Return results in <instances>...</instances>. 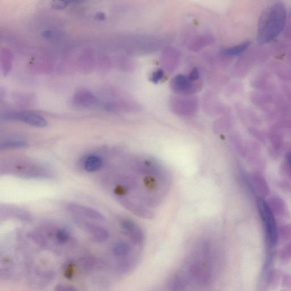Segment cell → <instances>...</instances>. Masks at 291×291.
Returning <instances> with one entry per match:
<instances>
[{
    "label": "cell",
    "instance_id": "6da1fadb",
    "mask_svg": "<svg viewBox=\"0 0 291 291\" xmlns=\"http://www.w3.org/2000/svg\"><path fill=\"white\" fill-rule=\"evenodd\" d=\"M172 186L166 171L150 162L137 163L132 173L116 175L107 184L114 199L125 209L147 219L156 214Z\"/></svg>",
    "mask_w": 291,
    "mask_h": 291
},
{
    "label": "cell",
    "instance_id": "7a4b0ae2",
    "mask_svg": "<svg viewBox=\"0 0 291 291\" xmlns=\"http://www.w3.org/2000/svg\"><path fill=\"white\" fill-rule=\"evenodd\" d=\"M224 253L217 235H201L190 246L179 268L168 281L174 290L211 287L223 272Z\"/></svg>",
    "mask_w": 291,
    "mask_h": 291
},
{
    "label": "cell",
    "instance_id": "3957f363",
    "mask_svg": "<svg viewBox=\"0 0 291 291\" xmlns=\"http://www.w3.org/2000/svg\"><path fill=\"white\" fill-rule=\"evenodd\" d=\"M287 18V10L283 3H275L265 9L259 20L258 42L268 43L278 37L284 31Z\"/></svg>",
    "mask_w": 291,
    "mask_h": 291
},
{
    "label": "cell",
    "instance_id": "277c9868",
    "mask_svg": "<svg viewBox=\"0 0 291 291\" xmlns=\"http://www.w3.org/2000/svg\"><path fill=\"white\" fill-rule=\"evenodd\" d=\"M257 205L259 214L264 225L265 240L270 249L274 248L278 244V227L275 216L270 209L266 201L258 198Z\"/></svg>",
    "mask_w": 291,
    "mask_h": 291
},
{
    "label": "cell",
    "instance_id": "5b68a950",
    "mask_svg": "<svg viewBox=\"0 0 291 291\" xmlns=\"http://www.w3.org/2000/svg\"><path fill=\"white\" fill-rule=\"evenodd\" d=\"M9 174L25 179H42L49 177L44 168L29 163L17 164L14 168H10Z\"/></svg>",
    "mask_w": 291,
    "mask_h": 291
},
{
    "label": "cell",
    "instance_id": "8992f818",
    "mask_svg": "<svg viewBox=\"0 0 291 291\" xmlns=\"http://www.w3.org/2000/svg\"><path fill=\"white\" fill-rule=\"evenodd\" d=\"M4 118L27 124L31 126L44 128L47 125L46 120L41 115L30 112H9L4 115Z\"/></svg>",
    "mask_w": 291,
    "mask_h": 291
},
{
    "label": "cell",
    "instance_id": "52a82bcc",
    "mask_svg": "<svg viewBox=\"0 0 291 291\" xmlns=\"http://www.w3.org/2000/svg\"><path fill=\"white\" fill-rule=\"evenodd\" d=\"M78 223L85 232L92 237L94 241L102 243L106 241L109 238L108 231L102 226L85 220H78Z\"/></svg>",
    "mask_w": 291,
    "mask_h": 291
},
{
    "label": "cell",
    "instance_id": "ba28073f",
    "mask_svg": "<svg viewBox=\"0 0 291 291\" xmlns=\"http://www.w3.org/2000/svg\"><path fill=\"white\" fill-rule=\"evenodd\" d=\"M67 209L70 213L80 217L98 221L104 220V216L98 210L82 204L71 203L67 205Z\"/></svg>",
    "mask_w": 291,
    "mask_h": 291
},
{
    "label": "cell",
    "instance_id": "9c48e42d",
    "mask_svg": "<svg viewBox=\"0 0 291 291\" xmlns=\"http://www.w3.org/2000/svg\"><path fill=\"white\" fill-rule=\"evenodd\" d=\"M249 182L250 186L259 198L265 199L269 197L271 189L266 180L259 174L250 175Z\"/></svg>",
    "mask_w": 291,
    "mask_h": 291
},
{
    "label": "cell",
    "instance_id": "30bf717a",
    "mask_svg": "<svg viewBox=\"0 0 291 291\" xmlns=\"http://www.w3.org/2000/svg\"><path fill=\"white\" fill-rule=\"evenodd\" d=\"M1 217L3 219L12 218L29 222L32 219L31 214L27 210L11 205H2Z\"/></svg>",
    "mask_w": 291,
    "mask_h": 291
},
{
    "label": "cell",
    "instance_id": "8fae6325",
    "mask_svg": "<svg viewBox=\"0 0 291 291\" xmlns=\"http://www.w3.org/2000/svg\"><path fill=\"white\" fill-rule=\"evenodd\" d=\"M267 203L275 217H282L285 215L287 211V204L284 200L278 195H273L270 197Z\"/></svg>",
    "mask_w": 291,
    "mask_h": 291
},
{
    "label": "cell",
    "instance_id": "7c38bea8",
    "mask_svg": "<svg viewBox=\"0 0 291 291\" xmlns=\"http://www.w3.org/2000/svg\"><path fill=\"white\" fill-rule=\"evenodd\" d=\"M74 102L80 107H91L98 103V100L94 95L87 91H80L75 95Z\"/></svg>",
    "mask_w": 291,
    "mask_h": 291
},
{
    "label": "cell",
    "instance_id": "4fadbf2b",
    "mask_svg": "<svg viewBox=\"0 0 291 291\" xmlns=\"http://www.w3.org/2000/svg\"><path fill=\"white\" fill-rule=\"evenodd\" d=\"M283 272L279 269L269 270L265 275V283L270 289L277 288L282 282Z\"/></svg>",
    "mask_w": 291,
    "mask_h": 291
},
{
    "label": "cell",
    "instance_id": "5bb4252c",
    "mask_svg": "<svg viewBox=\"0 0 291 291\" xmlns=\"http://www.w3.org/2000/svg\"><path fill=\"white\" fill-rule=\"evenodd\" d=\"M103 166V160L101 157L96 155H89L85 159L84 167L88 173L98 172Z\"/></svg>",
    "mask_w": 291,
    "mask_h": 291
},
{
    "label": "cell",
    "instance_id": "9a60e30c",
    "mask_svg": "<svg viewBox=\"0 0 291 291\" xmlns=\"http://www.w3.org/2000/svg\"><path fill=\"white\" fill-rule=\"evenodd\" d=\"M291 240V224L278 227V244L287 243Z\"/></svg>",
    "mask_w": 291,
    "mask_h": 291
},
{
    "label": "cell",
    "instance_id": "2e32d148",
    "mask_svg": "<svg viewBox=\"0 0 291 291\" xmlns=\"http://www.w3.org/2000/svg\"><path fill=\"white\" fill-rule=\"evenodd\" d=\"M278 258L281 263L287 264L291 261V240L285 244L279 251Z\"/></svg>",
    "mask_w": 291,
    "mask_h": 291
},
{
    "label": "cell",
    "instance_id": "e0dca14e",
    "mask_svg": "<svg viewBox=\"0 0 291 291\" xmlns=\"http://www.w3.org/2000/svg\"><path fill=\"white\" fill-rule=\"evenodd\" d=\"M250 44L249 42H245L238 45V46L226 49L224 53L228 55V56H238V55L242 54L248 49Z\"/></svg>",
    "mask_w": 291,
    "mask_h": 291
},
{
    "label": "cell",
    "instance_id": "ac0fdd59",
    "mask_svg": "<svg viewBox=\"0 0 291 291\" xmlns=\"http://www.w3.org/2000/svg\"><path fill=\"white\" fill-rule=\"evenodd\" d=\"M27 143L21 140H9L1 143L0 149L7 150L12 149H19L27 147Z\"/></svg>",
    "mask_w": 291,
    "mask_h": 291
},
{
    "label": "cell",
    "instance_id": "d6986e66",
    "mask_svg": "<svg viewBox=\"0 0 291 291\" xmlns=\"http://www.w3.org/2000/svg\"><path fill=\"white\" fill-rule=\"evenodd\" d=\"M70 233L66 228L59 229L55 233V239L59 244L67 243L69 239Z\"/></svg>",
    "mask_w": 291,
    "mask_h": 291
},
{
    "label": "cell",
    "instance_id": "ffe728a7",
    "mask_svg": "<svg viewBox=\"0 0 291 291\" xmlns=\"http://www.w3.org/2000/svg\"><path fill=\"white\" fill-rule=\"evenodd\" d=\"M283 287L291 289V274L289 273L283 274L282 280Z\"/></svg>",
    "mask_w": 291,
    "mask_h": 291
},
{
    "label": "cell",
    "instance_id": "44dd1931",
    "mask_svg": "<svg viewBox=\"0 0 291 291\" xmlns=\"http://www.w3.org/2000/svg\"><path fill=\"white\" fill-rule=\"evenodd\" d=\"M52 4L55 9H63L68 6L65 0H53Z\"/></svg>",
    "mask_w": 291,
    "mask_h": 291
},
{
    "label": "cell",
    "instance_id": "7402d4cb",
    "mask_svg": "<svg viewBox=\"0 0 291 291\" xmlns=\"http://www.w3.org/2000/svg\"><path fill=\"white\" fill-rule=\"evenodd\" d=\"M278 187L284 192H289L291 191V184L286 181H282L278 183Z\"/></svg>",
    "mask_w": 291,
    "mask_h": 291
},
{
    "label": "cell",
    "instance_id": "603a6c76",
    "mask_svg": "<svg viewBox=\"0 0 291 291\" xmlns=\"http://www.w3.org/2000/svg\"><path fill=\"white\" fill-rule=\"evenodd\" d=\"M55 289L58 290H77L73 286L69 285L67 284H59L57 285L56 288Z\"/></svg>",
    "mask_w": 291,
    "mask_h": 291
},
{
    "label": "cell",
    "instance_id": "cb8c5ba5",
    "mask_svg": "<svg viewBox=\"0 0 291 291\" xmlns=\"http://www.w3.org/2000/svg\"><path fill=\"white\" fill-rule=\"evenodd\" d=\"M162 77V72L161 71H158L156 72V74H155V75H154L153 80H155V81L158 82V80H159V79Z\"/></svg>",
    "mask_w": 291,
    "mask_h": 291
},
{
    "label": "cell",
    "instance_id": "d4e9b609",
    "mask_svg": "<svg viewBox=\"0 0 291 291\" xmlns=\"http://www.w3.org/2000/svg\"><path fill=\"white\" fill-rule=\"evenodd\" d=\"M67 4H75V3H82L84 1V0H65Z\"/></svg>",
    "mask_w": 291,
    "mask_h": 291
},
{
    "label": "cell",
    "instance_id": "484cf974",
    "mask_svg": "<svg viewBox=\"0 0 291 291\" xmlns=\"http://www.w3.org/2000/svg\"><path fill=\"white\" fill-rule=\"evenodd\" d=\"M287 160L288 164L291 166V153L288 154L287 157Z\"/></svg>",
    "mask_w": 291,
    "mask_h": 291
},
{
    "label": "cell",
    "instance_id": "4316f807",
    "mask_svg": "<svg viewBox=\"0 0 291 291\" xmlns=\"http://www.w3.org/2000/svg\"><path fill=\"white\" fill-rule=\"evenodd\" d=\"M97 17L98 18H99L100 19L105 18L104 14L103 13H101L98 14Z\"/></svg>",
    "mask_w": 291,
    "mask_h": 291
}]
</instances>
